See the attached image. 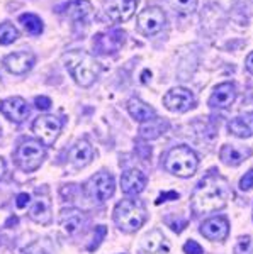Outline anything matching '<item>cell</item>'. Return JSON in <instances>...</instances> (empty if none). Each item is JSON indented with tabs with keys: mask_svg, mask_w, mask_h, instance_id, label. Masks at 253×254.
Segmentation results:
<instances>
[{
	"mask_svg": "<svg viewBox=\"0 0 253 254\" xmlns=\"http://www.w3.org/2000/svg\"><path fill=\"white\" fill-rule=\"evenodd\" d=\"M44 156H46V151L44 146L39 141L34 139H27L22 144L19 146V149L15 151V163L22 171L26 173H32L41 166Z\"/></svg>",
	"mask_w": 253,
	"mask_h": 254,
	"instance_id": "cell-5",
	"label": "cell"
},
{
	"mask_svg": "<svg viewBox=\"0 0 253 254\" xmlns=\"http://www.w3.org/2000/svg\"><path fill=\"white\" fill-rule=\"evenodd\" d=\"M36 56L29 51H20V53H12L3 60V64L14 75H24L34 66Z\"/></svg>",
	"mask_w": 253,
	"mask_h": 254,
	"instance_id": "cell-11",
	"label": "cell"
},
{
	"mask_svg": "<svg viewBox=\"0 0 253 254\" xmlns=\"http://www.w3.org/2000/svg\"><path fill=\"white\" fill-rule=\"evenodd\" d=\"M95 232H97V236L93 237V244L88 246V251H93V249H97V248H99L100 241L104 239L105 234H107V229H105L104 225H99V227L95 229Z\"/></svg>",
	"mask_w": 253,
	"mask_h": 254,
	"instance_id": "cell-29",
	"label": "cell"
},
{
	"mask_svg": "<svg viewBox=\"0 0 253 254\" xmlns=\"http://www.w3.org/2000/svg\"><path fill=\"white\" fill-rule=\"evenodd\" d=\"M114 220L124 232H136L145 224L146 212L134 200H122L114 208Z\"/></svg>",
	"mask_w": 253,
	"mask_h": 254,
	"instance_id": "cell-4",
	"label": "cell"
},
{
	"mask_svg": "<svg viewBox=\"0 0 253 254\" xmlns=\"http://www.w3.org/2000/svg\"><path fill=\"white\" fill-rule=\"evenodd\" d=\"M236 100V87L230 81L221 83L214 88L213 95L209 98V105L216 109H226Z\"/></svg>",
	"mask_w": 253,
	"mask_h": 254,
	"instance_id": "cell-13",
	"label": "cell"
},
{
	"mask_svg": "<svg viewBox=\"0 0 253 254\" xmlns=\"http://www.w3.org/2000/svg\"><path fill=\"white\" fill-rule=\"evenodd\" d=\"M122 41H124V32L111 31L105 34H97L93 38V48L97 53H112L121 46Z\"/></svg>",
	"mask_w": 253,
	"mask_h": 254,
	"instance_id": "cell-15",
	"label": "cell"
},
{
	"mask_svg": "<svg viewBox=\"0 0 253 254\" xmlns=\"http://www.w3.org/2000/svg\"><path fill=\"white\" fill-rule=\"evenodd\" d=\"M0 112L12 122H22L29 116V107L22 97H9L0 102Z\"/></svg>",
	"mask_w": 253,
	"mask_h": 254,
	"instance_id": "cell-10",
	"label": "cell"
},
{
	"mask_svg": "<svg viewBox=\"0 0 253 254\" xmlns=\"http://www.w3.org/2000/svg\"><path fill=\"white\" fill-rule=\"evenodd\" d=\"M231 196H233V191L230 188V183L219 175H209L195 188L192 195V208L197 214L219 210L226 207Z\"/></svg>",
	"mask_w": 253,
	"mask_h": 254,
	"instance_id": "cell-1",
	"label": "cell"
},
{
	"mask_svg": "<svg viewBox=\"0 0 253 254\" xmlns=\"http://www.w3.org/2000/svg\"><path fill=\"white\" fill-rule=\"evenodd\" d=\"M146 187V175L140 170H129L121 176V188L126 195L141 193Z\"/></svg>",
	"mask_w": 253,
	"mask_h": 254,
	"instance_id": "cell-14",
	"label": "cell"
},
{
	"mask_svg": "<svg viewBox=\"0 0 253 254\" xmlns=\"http://www.w3.org/2000/svg\"><path fill=\"white\" fill-rule=\"evenodd\" d=\"M68 158H70V161L77 168H84V166H87L88 163L92 161L93 149H92V146L88 144L87 141H80V142H77V144L70 149V154H68Z\"/></svg>",
	"mask_w": 253,
	"mask_h": 254,
	"instance_id": "cell-19",
	"label": "cell"
},
{
	"mask_svg": "<svg viewBox=\"0 0 253 254\" xmlns=\"http://www.w3.org/2000/svg\"><path fill=\"white\" fill-rule=\"evenodd\" d=\"M228 130L236 137H252L253 136V114H245V116L235 117L228 124Z\"/></svg>",
	"mask_w": 253,
	"mask_h": 254,
	"instance_id": "cell-18",
	"label": "cell"
},
{
	"mask_svg": "<svg viewBox=\"0 0 253 254\" xmlns=\"http://www.w3.org/2000/svg\"><path fill=\"white\" fill-rule=\"evenodd\" d=\"M3 173H5V161L0 158V178L3 176Z\"/></svg>",
	"mask_w": 253,
	"mask_h": 254,
	"instance_id": "cell-38",
	"label": "cell"
},
{
	"mask_svg": "<svg viewBox=\"0 0 253 254\" xmlns=\"http://www.w3.org/2000/svg\"><path fill=\"white\" fill-rule=\"evenodd\" d=\"M250 246V237H240V243H238V248H236V253H240L242 254L243 253V249L247 251V248Z\"/></svg>",
	"mask_w": 253,
	"mask_h": 254,
	"instance_id": "cell-35",
	"label": "cell"
},
{
	"mask_svg": "<svg viewBox=\"0 0 253 254\" xmlns=\"http://www.w3.org/2000/svg\"><path fill=\"white\" fill-rule=\"evenodd\" d=\"M165 20H167L165 12L160 7L152 5V7H146L145 10H141L138 14L136 24H138V29L145 36H155L163 29Z\"/></svg>",
	"mask_w": 253,
	"mask_h": 254,
	"instance_id": "cell-6",
	"label": "cell"
},
{
	"mask_svg": "<svg viewBox=\"0 0 253 254\" xmlns=\"http://www.w3.org/2000/svg\"><path fill=\"white\" fill-rule=\"evenodd\" d=\"M150 124H146V126H141L140 127V134H141V137H145V139H155V137H158L160 134L165 130V124H162L160 121H157V117L152 119V121H148Z\"/></svg>",
	"mask_w": 253,
	"mask_h": 254,
	"instance_id": "cell-26",
	"label": "cell"
},
{
	"mask_svg": "<svg viewBox=\"0 0 253 254\" xmlns=\"http://www.w3.org/2000/svg\"><path fill=\"white\" fill-rule=\"evenodd\" d=\"M29 217L38 224H43V225L50 224V220H51L50 203H48L46 200H38L29 210Z\"/></svg>",
	"mask_w": 253,
	"mask_h": 254,
	"instance_id": "cell-23",
	"label": "cell"
},
{
	"mask_svg": "<svg viewBox=\"0 0 253 254\" xmlns=\"http://www.w3.org/2000/svg\"><path fill=\"white\" fill-rule=\"evenodd\" d=\"M82 220H84L82 212L77 210V208H65L60 214V224L65 229V232H68V234H73L80 227Z\"/></svg>",
	"mask_w": 253,
	"mask_h": 254,
	"instance_id": "cell-21",
	"label": "cell"
},
{
	"mask_svg": "<svg viewBox=\"0 0 253 254\" xmlns=\"http://www.w3.org/2000/svg\"><path fill=\"white\" fill-rule=\"evenodd\" d=\"M29 202H31L29 193H19L17 198H15V205H17V208H26L29 205Z\"/></svg>",
	"mask_w": 253,
	"mask_h": 254,
	"instance_id": "cell-32",
	"label": "cell"
},
{
	"mask_svg": "<svg viewBox=\"0 0 253 254\" xmlns=\"http://www.w3.org/2000/svg\"><path fill=\"white\" fill-rule=\"evenodd\" d=\"M148 76H152V71H150V69H145V71H143V78H141L143 83L148 81Z\"/></svg>",
	"mask_w": 253,
	"mask_h": 254,
	"instance_id": "cell-37",
	"label": "cell"
},
{
	"mask_svg": "<svg viewBox=\"0 0 253 254\" xmlns=\"http://www.w3.org/2000/svg\"><path fill=\"white\" fill-rule=\"evenodd\" d=\"M19 20L22 22L24 29H26L32 36H39L43 32V20L34 14H22L19 17Z\"/></svg>",
	"mask_w": 253,
	"mask_h": 254,
	"instance_id": "cell-25",
	"label": "cell"
},
{
	"mask_svg": "<svg viewBox=\"0 0 253 254\" xmlns=\"http://www.w3.org/2000/svg\"><path fill=\"white\" fill-rule=\"evenodd\" d=\"M199 159L195 156L192 149L185 146H177L169 153V156L165 159V168L167 171H170L175 176L180 178H189L197 171Z\"/></svg>",
	"mask_w": 253,
	"mask_h": 254,
	"instance_id": "cell-3",
	"label": "cell"
},
{
	"mask_svg": "<svg viewBox=\"0 0 253 254\" xmlns=\"http://www.w3.org/2000/svg\"><path fill=\"white\" fill-rule=\"evenodd\" d=\"M61 121L55 116H39L32 124V132L41 139L43 146H51L61 132Z\"/></svg>",
	"mask_w": 253,
	"mask_h": 254,
	"instance_id": "cell-7",
	"label": "cell"
},
{
	"mask_svg": "<svg viewBox=\"0 0 253 254\" xmlns=\"http://www.w3.org/2000/svg\"><path fill=\"white\" fill-rule=\"evenodd\" d=\"M240 188H242L243 191H248L253 188V170H250L248 173H245L243 178L240 180Z\"/></svg>",
	"mask_w": 253,
	"mask_h": 254,
	"instance_id": "cell-30",
	"label": "cell"
},
{
	"mask_svg": "<svg viewBox=\"0 0 253 254\" xmlns=\"http://www.w3.org/2000/svg\"><path fill=\"white\" fill-rule=\"evenodd\" d=\"M63 63L68 71L72 73V76L75 78L77 83L84 88L90 87L100 71V66L95 61V58L85 51H79V49L65 53Z\"/></svg>",
	"mask_w": 253,
	"mask_h": 254,
	"instance_id": "cell-2",
	"label": "cell"
},
{
	"mask_svg": "<svg viewBox=\"0 0 253 254\" xmlns=\"http://www.w3.org/2000/svg\"><path fill=\"white\" fill-rule=\"evenodd\" d=\"M247 69L253 75V53H250V55H248V58H247Z\"/></svg>",
	"mask_w": 253,
	"mask_h": 254,
	"instance_id": "cell-36",
	"label": "cell"
},
{
	"mask_svg": "<svg viewBox=\"0 0 253 254\" xmlns=\"http://www.w3.org/2000/svg\"><path fill=\"white\" fill-rule=\"evenodd\" d=\"M169 198L177 200V198H178V193H177V191H169V193H162L160 196H158V200H157L155 203H157V205H160L162 202H167Z\"/></svg>",
	"mask_w": 253,
	"mask_h": 254,
	"instance_id": "cell-34",
	"label": "cell"
},
{
	"mask_svg": "<svg viewBox=\"0 0 253 254\" xmlns=\"http://www.w3.org/2000/svg\"><path fill=\"white\" fill-rule=\"evenodd\" d=\"M183 251H185V254H202V248L195 241L190 239L183 244Z\"/></svg>",
	"mask_w": 253,
	"mask_h": 254,
	"instance_id": "cell-31",
	"label": "cell"
},
{
	"mask_svg": "<svg viewBox=\"0 0 253 254\" xmlns=\"http://www.w3.org/2000/svg\"><path fill=\"white\" fill-rule=\"evenodd\" d=\"M34 104L39 110H48L51 107V100L48 97H36Z\"/></svg>",
	"mask_w": 253,
	"mask_h": 254,
	"instance_id": "cell-33",
	"label": "cell"
},
{
	"mask_svg": "<svg viewBox=\"0 0 253 254\" xmlns=\"http://www.w3.org/2000/svg\"><path fill=\"white\" fill-rule=\"evenodd\" d=\"M201 234L209 241H224L230 234V224L224 217H211L201 225Z\"/></svg>",
	"mask_w": 253,
	"mask_h": 254,
	"instance_id": "cell-12",
	"label": "cell"
},
{
	"mask_svg": "<svg viewBox=\"0 0 253 254\" xmlns=\"http://www.w3.org/2000/svg\"><path fill=\"white\" fill-rule=\"evenodd\" d=\"M172 3L178 14H182V15L192 14L195 10V7H197V0H172Z\"/></svg>",
	"mask_w": 253,
	"mask_h": 254,
	"instance_id": "cell-28",
	"label": "cell"
},
{
	"mask_svg": "<svg viewBox=\"0 0 253 254\" xmlns=\"http://www.w3.org/2000/svg\"><path fill=\"white\" fill-rule=\"evenodd\" d=\"M163 105L170 112H185V110H189L194 105V95L187 88H172L163 97Z\"/></svg>",
	"mask_w": 253,
	"mask_h": 254,
	"instance_id": "cell-8",
	"label": "cell"
},
{
	"mask_svg": "<svg viewBox=\"0 0 253 254\" xmlns=\"http://www.w3.org/2000/svg\"><path fill=\"white\" fill-rule=\"evenodd\" d=\"M138 0H109L105 3V14L114 22L121 24L129 20L136 12Z\"/></svg>",
	"mask_w": 253,
	"mask_h": 254,
	"instance_id": "cell-9",
	"label": "cell"
},
{
	"mask_svg": "<svg viewBox=\"0 0 253 254\" xmlns=\"http://www.w3.org/2000/svg\"><path fill=\"white\" fill-rule=\"evenodd\" d=\"M63 9L68 17L79 20V19H85L88 14H90L92 3L88 2V0H72V2L67 3V5H63Z\"/></svg>",
	"mask_w": 253,
	"mask_h": 254,
	"instance_id": "cell-22",
	"label": "cell"
},
{
	"mask_svg": "<svg viewBox=\"0 0 253 254\" xmlns=\"http://www.w3.org/2000/svg\"><path fill=\"white\" fill-rule=\"evenodd\" d=\"M128 110H129V114H131V117L140 122H148L157 117L155 110L150 107V105H146L145 102L138 100V98H131V100L128 102Z\"/></svg>",
	"mask_w": 253,
	"mask_h": 254,
	"instance_id": "cell-20",
	"label": "cell"
},
{
	"mask_svg": "<svg viewBox=\"0 0 253 254\" xmlns=\"http://www.w3.org/2000/svg\"><path fill=\"white\" fill-rule=\"evenodd\" d=\"M143 246H145V249L148 253H160L163 249L169 253V246L165 244V239H163V236L157 231L146 236V239L143 241Z\"/></svg>",
	"mask_w": 253,
	"mask_h": 254,
	"instance_id": "cell-24",
	"label": "cell"
},
{
	"mask_svg": "<svg viewBox=\"0 0 253 254\" xmlns=\"http://www.w3.org/2000/svg\"><path fill=\"white\" fill-rule=\"evenodd\" d=\"M221 161L224 165L228 166H238L242 165L247 158L252 156V151L250 149H245V147H238V146H233V144H226L221 147Z\"/></svg>",
	"mask_w": 253,
	"mask_h": 254,
	"instance_id": "cell-17",
	"label": "cell"
},
{
	"mask_svg": "<svg viewBox=\"0 0 253 254\" xmlns=\"http://www.w3.org/2000/svg\"><path fill=\"white\" fill-rule=\"evenodd\" d=\"M92 183H93V195H95V198L99 200V202H105V200L111 198L114 195L116 183H114L112 175L99 173L92 180Z\"/></svg>",
	"mask_w": 253,
	"mask_h": 254,
	"instance_id": "cell-16",
	"label": "cell"
},
{
	"mask_svg": "<svg viewBox=\"0 0 253 254\" xmlns=\"http://www.w3.org/2000/svg\"><path fill=\"white\" fill-rule=\"evenodd\" d=\"M19 38V31L14 24L10 22H2L0 24V44L2 46H9Z\"/></svg>",
	"mask_w": 253,
	"mask_h": 254,
	"instance_id": "cell-27",
	"label": "cell"
}]
</instances>
